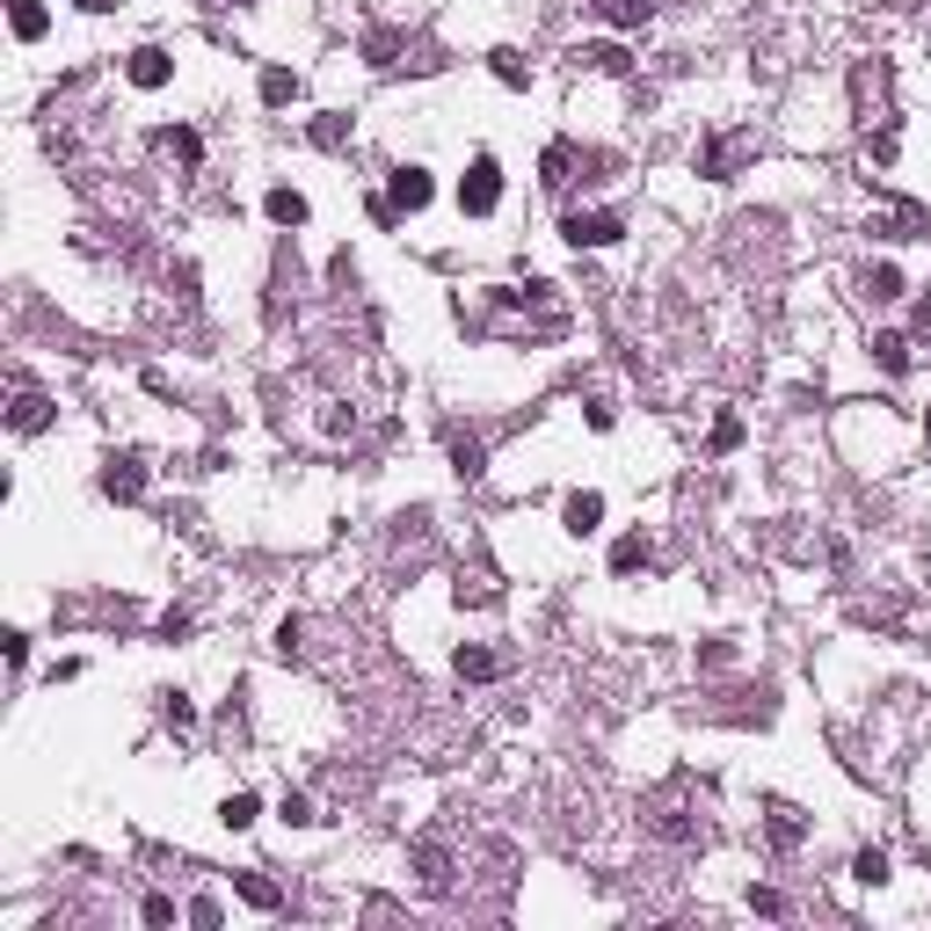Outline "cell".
<instances>
[{
  "label": "cell",
  "mask_w": 931,
  "mask_h": 931,
  "mask_svg": "<svg viewBox=\"0 0 931 931\" xmlns=\"http://www.w3.org/2000/svg\"><path fill=\"white\" fill-rule=\"evenodd\" d=\"M124 73H131V88H168V81H176V59L160 52V44H139Z\"/></svg>",
  "instance_id": "obj_12"
},
{
  "label": "cell",
  "mask_w": 931,
  "mask_h": 931,
  "mask_svg": "<svg viewBox=\"0 0 931 931\" xmlns=\"http://www.w3.org/2000/svg\"><path fill=\"white\" fill-rule=\"evenodd\" d=\"M160 713H168V728H197V706L182 699V691H168V706H160Z\"/></svg>",
  "instance_id": "obj_32"
},
{
  "label": "cell",
  "mask_w": 931,
  "mask_h": 931,
  "mask_svg": "<svg viewBox=\"0 0 931 931\" xmlns=\"http://www.w3.org/2000/svg\"><path fill=\"white\" fill-rule=\"evenodd\" d=\"M233 888H241L255 910H284V888H277V880H263V874H233Z\"/></svg>",
  "instance_id": "obj_23"
},
{
  "label": "cell",
  "mask_w": 931,
  "mask_h": 931,
  "mask_svg": "<svg viewBox=\"0 0 931 931\" xmlns=\"http://www.w3.org/2000/svg\"><path fill=\"white\" fill-rule=\"evenodd\" d=\"M561 233H568V247H612L618 233H626V219H618V211H568Z\"/></svg>",
  "instance_id": "obj_7"
},
{
  "label": "cell",
  "mask_w": 931,
  "mask_h": 931,
  "mask_svg": "<svg viewBox=\"0 0 931 931\" xmlns=\"http://www.w3.org/2000/svg\"><path fill=\"white\" fill-rule=\"evenodd\" d=\"M575 66L582 73H612V81H618L633 59H626V44H575Z\"/></svg>",
  "instance_id": "obj_16"
},
{
  "label": "cell",
  "mask_w": 931,
  "mask_h": 931,
  "mask_svg": "<svg viewBox=\"0 0 931 931\" xmlns=\"http://www.w3.org/2000/svg\"><path fill=\"white\" fill-rule=\"evenodd\" d=\"M284 823L306 829V823H314V801H306V793H284Z\"/></svg>",
  "instance_id": "obj_35"
},
{
  "label": "cell",
  "mask_w": 931,
  "mask_h": 931,
  "mask_svg": "<svg viewBox=\"0 0 931 931\" xmlns=\"http://www.w3.org/2000/svg\"><path fill=\"white\" fill-rule=\"evenodd\" d=\"M364 59H371V66H415V73H430V66H437V59H430V44H422V36H401V30H371L364 36Z\"/></svg>",
  "instance_id": "obj_4"
},
{
  "label": "cell",
  "mask_w": 931,
  "mask_h": 931,
  "mask_svg": "<svg viewBox=\"0 0 931 931\" xmlns=\"http://www.w3.org/2000/svg\"><path fill=\"white\" fill-rule=\"evenodd\" d=\"M306 648V626H299V618H284V626H277V655H299Z\"/></svg>",
  "instance_id": "obj_37"
},
{
  "label": "cell",
  "mask_w": 931,
  "mask_h": 931,
  "mask_svg": "<svg viewBox=\"0 0 931 931\" xmlns=\"http://www.w3.org/2000/svg\"><path fill=\"white\" fill-rule=\"evenodd\" d=\"M139 917H146V924H176V902H168V896H146Z\"/></svg>",
  "instance_id": "obj_38"
},
{
  "label": "cell",
  "mask_w": 931,
  "mask_h": 931,
  "mask_svg": "<svg viewBox=\"0 0 931 931\" xmlns=\"http://www.w3.org/2000/svg\"><path fill=\"white\" fill-rule=\"evenodd\" d=\"M851 874H859L866 888H880V880H888V851H880V844H866L859 859H851Z\"/></svg>",
  "instance_id": "obj_29"
},
{
  "label": "cell",
  "mask_w": 931,
  "mask_h": 931,
  "mask_svg": "<svg viewBox=\"0 0 931 931\" xmlns=\"http://www.w3.org/2000/svg\"><path fill=\"white\" fill-rule=\"evenodd\" d=\"M648 829L669 844H706L713 837V823H706V793L691 786V779H669L663 793H648Z\"/></svg>",
  "instance_id": "obj_1"
},
{
  "label": "cell",
  "mask_w": 931,
  "mask_h": 931,
  "mask_svg": "<svg viewBox=\"0 0 931 931\" xmlns=\"http://www.w3.org/2000/svg\"><path fill=\"white\" fill-rule=\"evenodd\" d=\"M874 364H880V371H896V379H902V371H910V335L880 328V335H874Z\"/></svg>",
  "instance_id": "obj_18"
},
{
  "label": "cell",
  "mask_w": 931,
  "mask_h": 931,
  "mask_svg": "<svg viewBox=\"0 0 931 931\" xmlns=\"http://www.w3.org/2000/svg\"><path fill=\"white\" fill-rule=\"evenodd\" d=\"M495 81H502V88H525L531 73H525V59H517V52H495Z\"/></svg>",
  "instance_id": "obj_31"
},
{
  "label": "cell",
  "mask_w": 931,
  "mask_h": 931,
  "mask_svg": "<svg viewBox=\"0 0 931 931\" xmlns=\"http://www.w3.org/2000/svg\"><path fill=\"white\" fill-rule=\"evenodd\" d=\"M851 117L866 124V131H888V124H896V66H888V59H859V66H851Z\"/></svg>",
  "instance_id": "obj_2"
},
{
  "label": "cell",
  "mask_w": 931,
  "mask_h": 931,
  "mask_svg": "<svg viewBox=\"0 0 931 931\" xmlns=\"http://www.w3.org/2000/svg\"><path fill=\"white\" fill-rule=\"evenodd\" d=\"M866 233H880V241H917L924 233V204H888L866 219Z\"/></svg>",
  "instance_id": "obj_10"
},
{
  "label": "cell",
  "mask_w": 931,
  "mask_h": 931,
  "mask_svg": "<svg viewBox=\"0 0 931 931\" xmlns=\"http://www.w3.org/2000/svg\"><path fill=\"white\" fill-rule=\"evenodd\" d=\"M750 910L757 917H786V896H779V888H750Z\"/></svg>",
  "instance_id": "obj_34"
},
{
  "label": "cell",
  "mask_w": 931,
  "mask_h": 931,
  "mask_svg": "<svg viewBox=\"0 0 931 931\" xmlns=\"http://www.w3.org/2000/svg\"><path fill=\"white\" fill-rule=\"evenodd\" d=\"M728 233H736V241H728V255H736L742 269H750V255H757L764 269H779V255H786V241H779V219H772V211H764V219H757V211H742Z\"/></svg>",
  "instance_id": "obj_3"
},
{
  "label": "cell",
  "mask_w": 931,
  "mask_h": 931,
  "mask_svg": "<svg viewBox=\"0 0 931 931\" xmlns=\"http://www.w3.org/2000/svg\"><path fill=\"white\" fill-rule=\"evenodd\" d=\"M648 553H655L648 531H626V539L612 546V568H618V575H633V568H648Z\"/></svg>",
  "instance_id": "obj_22"
},
{
  "label": "cell",
  "mask_w": 931,
  "mask_h": 931,
  "mask_svg": "<svg viewBox=\"0 0 931 931\" xmlns=\"http://www.w3.org/2000/svg\"><path fill=\"white\" fill-rule=\"evenodd\" d=\"M539 176H546V190H568V182H575V146H546Z\"/></svg>",
  "instance_id": "obj_21"
},
{
  "label": "cell",
  "mask_w": 931,
  "mask_h": 931,
  "mask_svg": "<svg viewBox=\"0 0 931 931\" xmlns=\"http://www.w3.org/2000/svg\"><path fill=\"white\" fill-rule=\"evenodd\" d=\"M160 154H176V160H190V168H197V160H204V139H197L190 124H168V131H160Z\"/></svg>",
  "instance_id": "obj_24"
},
{
  "label": "cell",
  "mask_w": 931,
  "mask_h": 931,
  "mask_svg": "<svg viewBox=\"0 0 931 931\" xmlns=\"http://www.w3.org/2000/svg\"><path fill=\"white\" fill-rule=\"evenodd\" d=\"M342 139H350V117H342V109H328V117H314V146H328V154H335V146H342Z\"/></svg>",
  "instance_id": "obj_28"
},
{
  "label": "cell",
  "mask_w": 931,
  "mask_h": 931,
  "mask_svg": "<svg viewBox=\"0 0 931 931\" xmlns=\"http://www.w3.org/2000/svg\"><path fill=\"white\" fill-rule=\"evenodd\" d=\"M387 204H393V211H422V204H430V168H415V160H408V168H393Z\"/></svg>",
  "instance_id": "obj_11"
},
{
  "label": "cell",
  "mask_w": 931,
  "mask_h": 931,
  "mask_svg": "<svg viewBox=\"0 0 931 931\" xmlns=\"http://www.w3.org/2000/svg\"><path fill=\"white\" fill-rule=\"evenodd\" d=\"M764 837H772V851H801L808 844V815L793 801H764Z\"/></svg>",
  "instance_id": "obj_8"
},
{
  "label": "cell",
  "mask_w": 931,
  "mask_h": 931,
  "mask_svg": "<svg viewBox=\"0 0 931 931\" xmlns=\"http://www.w3.org/2000/svg\"><path fill=\"white\" fill-rule=\"evenodd\" d=\"M219 823H226V829H247V823H255V793H226Z\"/></svg>",
  "instance_id": "obj_30"
},
{
  "label": "cell",
  "mask_w": 931,
  "mask_h": 931,
  "mask_svg": "<svg viewBox=\"0 0 931 931\" xmlns=\"http://www.w3.org/2000/svg\"><path fill=\"white\" fill-rule=\"evenodd\" d=\"M561 525L575 531V539H590V531L604 525V495H597V488H575V495L561 502Z\"/></svg>",
  "instance_id": "obj_13"
},
{
  "label": "cell",
  "mask_w": 931,
  "mask_h": 931,
  "mask_svg": "<svg viewBox=\"0 0 931 931\" xmlns=\"http://www.w3.org/2000/svg\"><path fill=\"white\" fill-rule=\"evenodd\" d=\"M263 103H269V109H284V103H299V73H284V66H269V73H263Z\"/></svg>",
  "instance_id": "obj_27"
},
{
  "label": "cell",
  "mask_w": 931,
  "mask_h": 931,
  "mask_svg": "<svg viewBox=\"0 0 931 931\" xmlns=\"http://www.w3.org/2000/svg\"><path fill=\"white\" fill-rule=\"evenodd\" d=\"M736 444H742V422L721 415V422H713V452H736Z\"/></svg>",
  "instance_id": "obj_36"
},
{
  "label": "cell",
  "mask_w": 931,
  "mask_h": 931,
  "mask_svg": "<svg viewBox=\"0 0 931 931\" xmlns=\"http://www.w3.org/2000/svg\"><path fill=\"white\" fill-rule=\"evenodd\" d=\"M495 204H502V168H495V154H480L466 168V182H458V211L466 219H495Z\"/></svg>",
  "instance_id": "obj_5"
},
{
  "label": "cell",
  "mask_w": 931,
  "mask_h": 931,
  "mask_svg": "<svg viewBox=\"0 0 931 931\" xmlns=\"http://www.w3.org/2000/svg\"><path fill=\"white\" fill-rule=\"evenodd\" d=\"M495 669H502V655H488V648H458V677H466V685H488Z\"/></svg>",
  "instance_id": "obj_26"
},
{
  "label": "cell",
  "mask_w": 931,
  "mask_h": 931,
  "mask_svg": "<svg viewBox=\"0 0 931 931\" xmlns=\"http://www.w3.org/2000/svg\"><path fill=\"white\" fill-rule=\"evenodd\" d=\"M452 466L466 480H480V474H488V444H480L474 430H452Z\"/></svg>",
  "instance_id": "obj_17"
},
{
  "label": "cell",
  "mask_w": 931,
  "mask_h": 931,
  "mask_svg": "<svg viewBox=\"0 0 931 931\" xmlns=\"http://www.w3.org/2000/svg\"><path fill=\"white\" fill-rule=\"evenodd\" d=\"M8 22H15V36H22V44H36V36L52 30V15H44L36 0H8Z\"/></svg>",
  "instance_id": "obj_20"
},
{
  "label": "cell",
  "mask_w": 931,
  "mask_h": 931,
  "mask_svg": "<svg viewBox=\"0 0 931 931\" xmlns=\"http://www.w3.org/2000/svg\"><path fill=\"white\" fill-rule=\"evenodd\" d=\"M728 663H736V641H706L699 648V669H728Z\"/></svg>",
  "instance_id": "obj_33"
},
{
  "label": "cell",
  "mask_w": 931,
  "mask_h": 931,
  "mask_svg": "<svg viewBox=\"0 0 931 931\" xmlns=\"http://www.w3.org/2000/svg\"><path fill=\"white\" fill-rule=\"evenodd\" d=\"M263 211L277 219V226H306V197H299V190H269Z\"/></svg>",
  "instance_id": "obj_25"
},
{
  "label": "cell",
  "mask_w": 931,
  "mask_h": 931,
  "mask_svg": "<svg viewBox=\"0 0 931 931\" xmlns=\"http://www.w3.org/2000/svg\"><path fill=\"white\" fill-rule=\"evenodd\" d=\"M924 430H931V415H924Z\"/></svg>",
  "instance_id": "obj_40"
},
{
  "label": "cell",
  "mask_w": 931,
  "mask_h": 931,
  "mask_svg": "<svg viewBox=\"0 0 931 931\" xmlns=\"http://www.w3.org/2000/svg\"><path fill=\"white\" fill-rule=\"evenodd\" d=\"M8 422H15V437H36V430L52 422V393H36V387H15V408H8Z\"/></svg>",
  "instance_id": "obj_14"
},
{
  "label": "cell",
  "mask_w": 931,
  "mask_h": 931,
  "mask_svg": "<svg viewBox=\"0 0 931 931\" xmlns=\"http://www.w3.org/2000/svg\"><path fill=\"white\" fill-rule=\"evenodd\" d=\"M590 15L612 22V30H648V22H655V0H590Z\"/></svg>",
  "instance_id": "obj_15"
},
{
  "label": "cell",
  "mask_w": 931,
  "mask_h": 931,
  "mask_svg": "<svg viewBox=\"0 0 931 931\" xmlns=\"http://www.w3.org/2000/svg\"><path fill=\"white\" fill-rule=\"evenodd\" d=\"M103 495H109V502H139V495H146V458L139 452H117L103 466Z\"/></svg>",
  "instance_id": "obj_9"
},
{
  "label": "cell",
  "mask_w": 931,
  "mask_h": 931,
  "mask_svg": "<svg viewBox=\"0 0 931 931\" xmlns=\"http://www.w3.org/2000/svg\"><path fill=\"white\" fill-rule=\"evenodd\" d=\"M742 160H757V131H728V139H706L699 176H706V182H728Z\"/></svg>",
  "instance_id": "obj_6"
},
{
  "label": "cell",
  "mask_w": 931,
  "mask_h": 931,
  "mask_svg": "<svg viewBox=\"0 0 931 931\" xmlns=\"http://www.w3.org/2000/svg\"><path fill=\"white\" fill-rule=\"evenodd\" d=\"M859 292H866V299H874V306L902 299V269H896V263H874V269H866V277H859Z\"/></svg>",
  "instance_id": "obj_19"
},
{
  "label": "cell",
  "mask_w": 931,
  "mask_h": 931,
  "mask_svg": "<svg viewBox=\"0 0 931 931\" xmlns=\"http://www.w3.org/2000/svg\"><path fill=\"white\" fill-rule=\"evenodd\" d=\"M81 8H95V15H103V8H117V0H81Z\"/></svg>",
  "instance_id": "obj_39"
}]
</instances>
